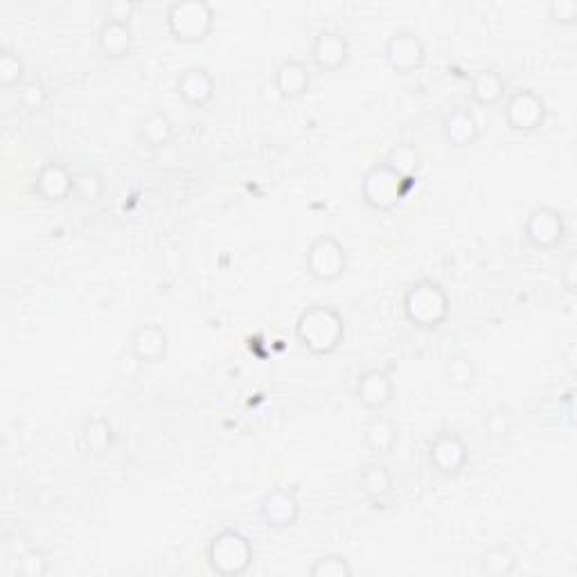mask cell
I'll return each mask as SVG.
<instances>
[{"label":"cell","instance_id":"cell-1","mask_svg":"<svg viewBox=\"0 0 577 577\" xmlns=\"http://www.w3.org/2000/svg\"><path fill=\"white\" fill-rule=\"evenodd\" d=\"M296 339L314 357H327L341 348L345 339V321L330 305L307 307L296 321Z\"/></svg>","mask_w":577,"mask_h":577},{"label":"cell","instance_id":"cell-2","mask_svg":"<svg viewBox=\"0 0 577 577\" xmlns=\"http://www.w3.org/2000/svg\"><path fill=\"white\" fill-rule=\"evenodd\" d=\"M404 318L417 330H438L451 314V300L442 284L433 280H417L406 289L402 298Z\"/></svg>","mask_w":577,"mask_h":577},{"label":"cell","instance_id":"cell-3","mask_svg":"<svg viewBox=\"0 0 577 577\" xmlns=\"http://www.w3.org/2000/svg\"><path fill=\"white\" fill-rule=\"evenodd\" d=\"M215 7L208 0H176L165 10L170 37L179 43H201L215 30Z\"/></svg>","mask_w":577,"mask_h":577},{"label":"cell","instance_id":"cell-4","mask_svg":"<svg viewBox=\"0 0 577 577\" xmlns=\"http://www.w3.org/2000/svg\"><path fill=\"white\" fill-rule=\"evenodd\" d=\"M253 544L251 539L235 528H226L217 532L215 537L208 541L206 559L212 573L221 577H239L248 573L253 566Z\"/></svg>","mask_w":577,"mask_h":577},{"label":"cell","instance_id":"cell-5","mask_svg":"<svg viewBox=\"0 0 577 577\" xmlns=\"http://www.w3.org/2000/svg\"><path fill=\"white\" fill-rule=\"evenodd\" d=\"M415 181L417 179H406V176L390 170L386 163H377L363 176L361 199L372 210L390 212L408 197Z\"/></svg>","mask_w":577,"mask_h":577},{"label":"cell","instance_id":"cell-6","mask_svg":"<svg viewBox=\"0 0 577 577\" xmlns=\"http://www.w3.org/2000/svg\"><path fill=\"white\" fill-rule=\"evenodd\" d=\"M307 273L318 282H336L348 271V253L334 235H321L309 244L305 253Z\"/></svg>","mask_w":577,"mask_h":577},{"label":"cell","instance_id":"cell-7","mask_svg":"<svg viewBox=\"0 0 577 577\" xmlns=\"http://www.w3.org/2000/svg\"><path fill=\"white\" fill-rule=\"evenodd\" d=\"M566 237L564 215L553 206H537L528 212L523 239L537 251H553Z\"/></svg>","mask_w":577,"mask_h":577},{"label":"cell","instance_id":"cell-8","mask_svg":"<svg viewBox=\"0 0 577 577\" xmlns=\"http://www.w3.org/2000/svg\"><path fill=\"white\" fill-rule=\"evenodd\" d=\"M546 122V102L532 88H521L508 95L505 102V124L514 133H535Z\"/></svg>","mask_w":577,"mask_h":577},{"label":"cell","instance_id":"cell-9","mask_svg":"<svg viewBox=\"0 0 577 577\" xmlns=\"http://www.w3.org/2000/svg\"><path fill=\"white\" fill-rule=\"evenodd\" d=\"M384 57L388 66L399 75L417 73L426 61V46L415 32L397 30L388 37L384 46Z\"/></svg>","mask_w":577,"mask_h":577},{"label":"cell","instance_id":"cell-10","mask_svg":"<svg viewBox=\"0 0 577 577\" xmlns=\"http://www.w3.org/2000/svg\"><path fill=\"white\" fill-rule=\"evenodd\" d=\"M429 463L440 476L454 478L469 463V445L456 431H445L429 445Z\"/></svg>","mask_w":577,"mask_h":577},{"label":"cell","instance_id":"cell-11","mask_svg":"<svg viewBox=\"0 0 577 577\" xmlns=\"http://www.w3.org/2000/svg\"><path fill=\"white\" fill-rule=\"evenodd\" d=\"M260 517L273 530H287L296 526L300 517V501L289 487H273L260 499Z\"/></svg>","mask_w":577,"mask_h":577},{"label":"cell","instance_id":"cell-12","mask_svg":"<svg viewBox=\"0 0 577 577\" xmlns=\"http://www.w3.org/2000/svg\"><path fill=\"white\" fill-rule=\"evenodd\" d=\"M309 57L321 73H336L348 64L350 43L339 30H318Z\"/></svg>","mask_w":577,"mask_h":577},{"label":"cell","instance_id":"cell-13","mask_svg":"<svg viewBox=\"0 0 577 577\" xmlns=\"http://www.w3.org/2000/svg\"><path fill=\"white\" fill-rule=\"evenodd\" d=\"M75 190V172L64 163L50 161L41 165V170L34 176V192L39 194L43 201L61 203L73 197Z\"/></svg>","mask_w":577,"mask_h":577},{"label":"cell","instance_id":"cell-14","mask_svg":"<svg viewBox=\"0 0 577 577\" xmlns=\"http://www.w3.org/2000/svg\"><path fill=\"white\" fill-rule=\"evenodd\" d=\"M176 93L192 109H206L215 100L217 82L208 68L192 66L176 77Z\"/></svg>","mask_w":577,"mask_h":577},{"label":"cell","instance_id":"cell-15","mask_svg":"<svg viewBox=\"0 0 577 577\" xmlns=\"http://www.w3.org/2000/svg\"><path fill=\"white\" fill-rule=\"evenodd\" d=\"M273 88L280 100L294 102L305 97L312 88V70H309L307 61L303 59H284L282 64L275 68Z\"/></svg>","mask_w":577,"mask_h":577},{"label":"cell","instance_id":"cell-16","mask_svg":"<svg viewBox=\"0 0 577 577\" xmlns=\"http://www.w3.org/2000/svg\"><path fill=\"white\" fill-rule=\"evenodd\" d=\"M357 397L368 411H384L395 397V381L390 372L379 368L363 372L357 381Z\"/></svg>","mask_w":577,"mask_h":577},{"label":"cell","instance_id":"cell-17","mask_svg":"<svg viewBox=\"0 0 577 577\" xmlns=\"http://www.w3.org/2000/svg\"><path fill=\"white\" fill-rule=\"evenodd\" d=\"M129 352L142 363V366H145V363L163 361L167 354V332L156 323L140 325L138 330L131 334Z\"/></svg>","mask_w":577,"mask_h":577},{"label":"cell","instance_id":"cell-18","mask_svg":"<svg viewBox=\"0 0 577 577\" xmlns=\"http://www.w3.org/2000/svg\"><path fill=\"white\" fill-rule=\"evenodd\" d=\"M442 136H445L447 145L454 149L472 147L481 138V124L469 109H454L442 120Z\"/></svg>","mask_w":577,"mask_h":577},{"label":"cell","instance_id":"cell-19","mask_svg":"<svg viewBox=\"0 0 577 577\" xmlns=\"http://www.w3.org/2000/svg\"><path fill=\"white\" fill-rule=\"evenodd\" d=\"M97 46H100L102 55L109 59H124L131 55L133 50V30L131 23L104 19L97 32Z\"/></svg>","mask_w":577,"mask_h":577},{"label":"cell","instance_id":"cell-20","mask_svg":"<svg viewBox=\"0 0 577 577\" xmlns=\"http://www.w3.org/2000/svg\"><path fill=\"white\" fill-rule=\"evenodd\" d=\"M399 433L393 420L384 415H375L363 429V442L375 456H388L397 447Z\"/></svg>","mask_w":577,"mask_h":577},{"label":"cell","instance_id":"cell-21","mask_svg":"<svg viewBox=\"0 0 577 577\" xmlns=\"http://www.w3.org/2000/svg\"><path fill=\"white\" fill-rule=\"evenodd\" d=\"M469 93H472V100L478 106H496L505 97V79L492 68L478 70L472 77Z\"/></svg>","mask_w":577,"mask_h":577},{"label":"cell","instance_id":"cell-22","mask_svg":"<svg viewBox=\"0 0 577 577\" xmlns=\"http://www.w3.org/2000/svg\"><path fill=\"white\" fill-rule=\"evenodd\" d=\"M359 485H361V492L368 496L372 501H384L386 496L393 492V474L388 472L386 465L381 463H368L366 467L361 469V476H359Z\"/></svg>","mask_w":577,"mask_h":577},{"label":"cell","instance_id":"cell-23","mask_svg":"<svg viewBox=\"0 0 577 577\" xmlns=\"http://www.w3.org/2000/svg\"><path fill=\"white\" fill-rule=\"evenodd\" d=\"M138 138L152 149L167 147L174 138V124L165 113H152L140 122Z\"/></svg>","mask_w":577,"mask_h":577},{"label":"cell","instance_id":"cell-24","mask_svg":"<svg viewBox=\"0 0 577 577\" xmlns=\"http://www.w3.org/2000/svg\"><path fill=\"white\" fill-rule=\"evenodd\" d=\"M519 566L517 553L508 544H496L485 550L481 559V573L487 577H510Z\"/></svg>","mask_w":577,"mask_h":577},{"label":"cell","instance_id":"cell-25","mask_svg":"<svg viewBox=\"0 0 577 577\" xmlns=\"http://www.w3.org/2000/svg\"><path fill=\"white\" fill-rule=\"evenodd\" d=\"M445 379H447V384L456 390L472 388L474 379H476L474 361L463 352L449 354L447 361H445Z\"/></svg>","mask_w":577,"mask_h":577},{"label":"cell","instance_id":"cell-26","mask_svg":"<svg viewBox=\"0 0 577 577\" xmlns=\"http://www.w3.org/2000/svg\"><path fill=\"white\" fill-rule=\"evenodd\" d=\"M113 426L109 420H104V417H95V420L86 422L84 431H82V442H84V449L91 451V454L100 456L106 454L113 447Z\"/></svg>","mask_w":577,"mask_h":577},{"label":"cell","instance_id":"cell-27","mask_svg":"<svg viewBox=\"0 0 577 577\" xmlns=\"http://www.w3.org/2000/svg\"><path fill=\"white\" fill-rule=\"evenodd\" d=\"M390 170H395L397 174L406 176V179H415L417 170H420L422 156L417 152L415 145H408V142H402V145H395L388 152V158L384 161Z\"/></svg>","mask_w":577,"mask_h":577},{"label":"cell","instance_id":"cell-28","mask_svg":"<svg viewBox=\"0 0 577 577\" xmlns=\"http://www.w3.org/2000/svg\"><path fill=\"white\" fill-rule=\"evenodd\" d=\"M106 192L104 176L97 170H79L75 172V190L73 197L84 203H97Z\"/></svg>","mask_w":577,"mask_h":577},{"label":"cell","instance_id":"cell-29","mask_svg":"<svg viewBox=\"0 0 577 577\" xmlns=\"http://www.w3.org/2000/svg\"><path fill=\"white\" fill-rule=\"evenodd\" d=\"M309 575L312 577H352L354 568L343 555L325 553L316 559L312 568H309Z\"/></svg>","mask_w":577,"mask_h":577},{"label":"cell","instance_id":"cell-30","mask_svg":"<svg viewBox=\"0 0 577 577\" xmlns=\"http://www.w3.org/2000/svg\"><path fill=\"white\" fill-rule=\"evenodd\" d=\"M23 77H25L23 59L10 48L0 50V86L3 88L21 86Z\"/></svg>","mask_w":577,"mask_h":577},{"label":"cell","instance_id":"cell-31","mask_svg":"<svg viewBox=\"0 0 577 577\" xmlns=\"http://www.w3.org/2000/svg\"><path fill=\"white\" fill-rule=\"evenodd\" d=\"M16 573L23 577H43L50 573V564L46 555L39 553V550H30V553H25L19 559V568H16Z\"/></svg>","mask_w":577,"mask_h":577},{"label":"cell","instance_id":"cell-32","mask_svg":"<svg viewBox=\"0 0 577 577\" xmlns=\"http://www.w3.org/2000/svg\"><path fill=\"white\" fill-rule=\"evenodd\" d=\"M548 19L557 25H575L577 21V3L575 0H550Z\"/></svg>","mask_w":577,"mask_h":577},{"label":"cell","instance_id":"cell-33","mask_svg":"<svg viewBox=\"0 0 577 577\" xmlns=\"http://www.w3.org/2000/svg\"><path fill=\"white\" fill-rule=\"evenodd\" d=\"M136 10H138V5L131 3V0H113V3L104 7V14H106V19H111V21L131 23Z\"/></svg>","mask_w":577,"mask_h":577},{"label":"cell","instance_id":"cell-34","mask_svg":"<svg viewBox=\"0 0 577 577\" xmlns=\"http://www.w3.org/2000/svg\"><path fill=\"white\" fill-rule=\"evenodd\" d=\"M559 282L568 291V294H575L577 289V257L571 251L566 255V260L562 262V269H559Z\"/></svg>","mask_w":577,"mask_h":577},{"label":"cell","instance_id":"cell-35","mask_svg":"<svg viewBox=\"0 0 577 577\" xmlns=\"http://www.w3.org/2000/svg\"><path fill=\"white\" fill-rule=\"evenodd\" d=\"M21 102L28 106V109H41V104L46 102V91H43L39 82H30L23 86Z\"/></svg>","mask_w":577,"mask_h":577}]
</instances>
